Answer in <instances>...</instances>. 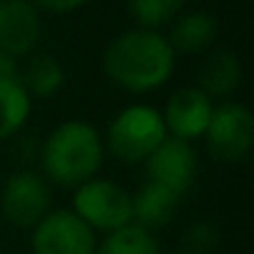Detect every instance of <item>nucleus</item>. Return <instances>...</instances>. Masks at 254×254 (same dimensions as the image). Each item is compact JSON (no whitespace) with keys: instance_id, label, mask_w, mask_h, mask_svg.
<instances>
[{"instance_id":"obj_1","label":"nucleus","mask_w":254,"mask_h":254,"mask_svg":"<svg viewBox=\"0 0 254 254\" xmlns=\"http://www.w3.org/2000/svg\"><path fill=\"white\" fill-rule=\"evenodd\" d=\"M105 75L127 92H152L175 72V53L157 30L135 28L117 35L102 55Z\"/></svg>"},{"instance_id":"obj_2","label":"nucleus","mask_w":254,"mask_h":254,"mask_svg":"<svg viewBox=\"0 0 254 254\" xmlns=\"http://www.w3.org/2000/svg\"><path fill=\"white\" fill-rule=\"evenodd\" d=\"M102 160H105L102 137L85 120H67L58 125L40 147L43 177L50 185L70 190L97 177Z\"/></svg>"},{"instance_id":"obj_3","label":"nucleus","mask_w":254,"mask_h":254,"mask_svg":"<svg viewBox=\"0 0 254 254\" xmlns=\"http://www.w3.org/2000/svg\"><path fill=\"white\" fill-rule=\"evenodd\" d=\"M167 137L162 112L152 105H130L115 115L107 127L105 147L125 165L145 162Z\"/></svg>"},{"instance_id":"obj_4","label":"nucleus","mask_w":254,"mask_h":254,"mask_svg":"<svg viewBox=\"0 0 254 254\" xmlns=\"http://www.w3.org/2000/svg\"><path fill=\"white\" fill-rule=\"evenodd\" d=\"M72 212L92 232H115L132 224V194L112 180L92 177L90 182L75 187Z\"/></svg>"},{"instance_id":"obj_5","label":"nucleus","mask_w":254,"mask_h":254,"mask_svg":"<svg viewBox=\"0 0 254 254\" xmlns=\"http://www.w3.org/2000/svg\"><path fill=\"white\" fill-rule=\"evenodd\" d=\"M207 152L224 165H234L249 157L254 147V117L242 102H219L212 110L207 132Z\"/></svg>"},{"instance_id":"obj_6","label":"nucleus","mask_w":254,"mask_h":254,"mask_svg":"<svg viewBox=\"0 0 254 254\" xmlns=\"http://www.w3.org/2000/svg\"><path fill=\"white\" fill-rule=\"evenodd\" d=\"M53 192L50 182L43 177L38 170H18L13 172L0 192V209L3 217L20 227V229H33L48 212H50Z\"/></svg>"},{"instance_id":"obj_7","label":"nucleus","mask_w":254,"mask_h":254,"mask_svg":"<svg viewBox=\"0 0 254 254\" xmlns=\"http://www.w3.org/2000/svg\"><path fill=\"white\" fill-rule=\"evenodd\" d=\"M33 254H95V232L72 209H50L30 237Z\"/></svg>"},{"instance_id":"obj_8","label":"nucleus","mask_w":254,"mask_h":254,"mask_svg":"<svg viewBox=\"0 0 254 254\" xmlns=\"http://www.w3.org/2000/svg\"><path fill=\"white\" fill-rule=\"evenodd\" d=\"M145 172L147 182L160 185L177 197H185L197 177V150L192 147V142L167 135L165 142L145 160Z\"/></svg>"},{"instance_id":"obj_9","label":"nucleus","mask_w":254,"mask_h":254,"mask_svg":"<svg viewBox=\"0 0 254 254\" xmlns=\"http://www.w3.org/2000/svg\"><path fill=\"white\" fill-rule=\"evenodd\" d=\"M212 110H214V102L199 87H180L170 95L165 105V112H162L165 130L170 137L194 142L204 137Z\"/></svg>"},{"instance_id":"obj_10","label":"nucleus","mask_w":254,"mask_h":254,"mask_svg":"<svg viewBox=\"0 0 254 254\" xmlns=\"http://www.w3.org/2000/svg\"><path fill=\"white\" fill-rule=\"evenodd\" d=\"M40 40V15L30 0H3L0 5V53L8 58L30 55Z\"/></svg>"},{"instance_id":"obj_11","label":"nucleus","mask_w":254,"mask_h":254,"mask_svg":"<svg viewBox=\"0 0 254 254\" xmlns=\"http://www.w3.org/2000/svg\"><path fill=\"white\" fill-rule=\"evenodd\" d=\"M180 199L182 197H177L175 192H170L160 185L145 182L140 187V192L132 194V222L155 234V229H162L172 222V217L180 207Z\"/></svg>"},{"instance_id":"obj_12","label":"nucleus","mask_w":254,"mask_h":254,"mask_svg":"<svg viewBox=\"0 0 254 254\" xmlns=\"http://www.w3.org/2000/svg\"><path fill=\"white\" fill-rule=\"evenodd\" d=\"M217 38V20L214 15L204 10H194L187 15H180L175 25L170 28L167 43L175 55H197L207 50Z\"/></svg>"},{"instance_id":"obj_13","label":"nucleus","mask_w":254,"mask_h":254,"mask_svg":"<svg viewBox=\"0 0 254 254\" xmlns=\"http://www.w3.org/2000/svg\"><path fill=\"white\" fill-rule=\"evenodd\" d=\"M242 85V63L234 53L219 50L214 53L199 70V90L214 102V100H227L234 95Z\"/></svg>"},{"instance_id":"obj_14","label":"nucleus","mask_w":254,"mask_h":254,"mask_svg":"<svg viewBox=\"0 0 254 254\" xmlns=\"http://www.w3.org/2000/svg\"><path fill=\"white\" fill-rule=\"evenodd\" d=\"M33 110V100L20 85L18 75L0 77V142L20 135Z\"/></svg>"},{"instance_id":"obj_15","label":"nucleus","mask_w":254,"mask_h":254,"mask_svg":"<svg viewBox=\"0 0 254 254\" xmlns=\"http://www.w3.org/2000/svg\"><path fill=\"white\" fill-rule=\"evenodd\" d=\"M20 85L25 87V92L30 95V100H48L55 92H60V87L65 85V70L63 65L48 55V53H38L28 60L23 75L18 77Z\"/></svg>"},{"instance_id":"obj_16","label":"nucleus","mask_w":254,"mask_h":254,"mask_svg":"<svg viewBox=\"0 0 254 254\" xmlns=\"http://www.w3.org/2000/svg\"><path fill=\"white\" fill-rule=\"evenodd\" d=\"M100 254H162V249L152 232L132 222L122 229L110 232L100 244Z\"/></svg>"},{"instance_id":"obj_17","label":"nucleus","mask_w":254,"mask_h":254,"mask_svg":"<svg viewBox=\"0 0 254 254\" xmlns=\"http://www.w3.org/2000/svg\"><path fill=\"white\" fill-rule=\"evenodd\" d=\"M187 0H127V10L135 23L145 30H157L160 25L172 23Z\"/></svg>"},{"instance_id":"obj_18","label":"nucleus","mask_w":254,"mask_h":254,"mask_svg":"<svg viewBox=\"0 0 254 254\" xmlns=\"http://www.w3.org/2000/svg\"><path fill=\"white\" fill-rule=\"evenodd\" d=\"M219 242V232L212 222H197L192 224L182 237L180 254H209Z\"/></svg>"},{"instance_id":"obj_19","label":"nucleus","mask_w":254,"mask_h":254,"mask_svg":"<svg viewBox=\"0 0 254 254\" xmlns=\"http://www.w3.org/2000/svg\"><path fill=\"white\" fill-rule=\"evenodd\" d=\"M35 8H43V10H50V13H58V15H65V13H72L77 8H82L87 0H30Z\"/></svg>"},{"instance_id":"obj_20","label":"nucleus","mask_w":254,"mask_h":254,"mask_svg":"<svg viewBox=\"0 0 254 254\" xmlns=\"http://www.w3.org/2000/svg\"><path fill=\"white\" fill-rule=\"evenodd\" d=\"M15 75V60L0 53V77H10Z\"/></svg>"},{"instance_id":"obj_21","label":"nucleus","mask_w":254,"mask_h":254,"mask_svg":"<svg viewBox=\"0 0 254 254\" xmlns=\"http://www.w3.org/2000/svg\"><path fill=\"white\" fill-rule=\"evenodd\" d=\"M172 254H180V252H172Z\"/></svg>"},{"instance_id":"obj_22","label":"nucleus","mask_w":254,"mask_h":254,"mask_svg":"<svg viewBox=\"0 0 254 254\" xmlns=\"http://www.w3.org/2000/svg\"><path fill=\"white\" fill-rule=\"evenodd\" d=\"M0 5H3V0H0Z\"/></svg>"}]
</instances>
